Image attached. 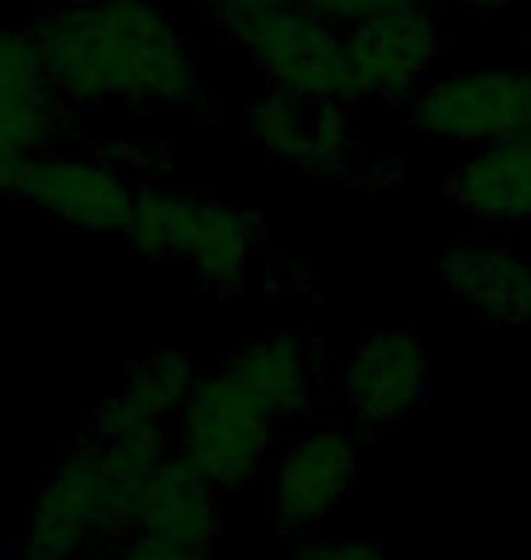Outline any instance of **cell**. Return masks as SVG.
<instances>
[{
    "instance_id": "1",
    "label": "cell",
    "mask_w": 531,
    "mask_h": 560,
    "mask_svg": "<svg viewBox=\"0 0 531 560\" xmlns=\"http://www.w3.org/2000/svg\"><path fill=\"white\" fill-rule=\"evenodd\" d=\"M33 37L66 103L189 106L200 95L194 48L153 0H59Z\"/></svg>"
},
{
    "instance_id": "2",
    "label": "cell",
    "mask_w": 531,
    "mask_h": 560,
    "mask_svg": "<svg viewBox=\"0 0 531 560\" xmlns=\"http://www.w3.org/2000/svg\"><path fill=\"white\" fill-rule=\"evenodd\" d=\"M124 237L150 259L189 262L215 291H236L263 244V222L226 200L142 189Z\"/></svg>"
},
{
    "instance_id": "3",
    "label": "cell",
    "mask_w": 531,
    "mask_h": 560,
    "mask_svg": "<svg viewBox=\"0 0 531 560\" xmlns=\"http://www.w3.org/2000/svg\"><path fill=\"white\" fill-rule=\"evenodd\" d=\"M219 19L269 88L313 98H349L346 30H338L335 22L299 4L226 11Z\"/></svg>"
},
{
    "instance_id": "4",
    "label": "cell",
    "mask_w": 531,
    "mask_h": 560,
    "mask_svg": "<svg viewBox=\"0 0 531 560\" xmlns=\"http://www.w3.org/2000/svg\"><path fill=\"white\" fill-rule=\"evenodd\" d=\"M113 535H128V499L95 441H81L44 480L19 539V557L70 560L92 546H103Z\"/></svg>"
},
{
    "instance_id": "5",
    "label": "cell",
    "mask_w": 531,
    "mask_h": 560,
    "mask_svg": "<svg viewBox=\"0 0 531 560\" xmlns=\"http://www.w3.org/2000/svg\"><path fill=\"white\" fill-rule=\"evenodd\" d=\"M274 433L277 422L269 411L219 368L215 375L197 378L194 394L172 422V447L215 488H244L266 469Z\"/></svg>"
},
{
    "instance_id": "6",
    "label": "cell",
    "mask_w": 531,
    "mask_h": 560,
    "mask_svg": "<svg viewBox=\"0 0 531 560\" xmlns=\"http://www.w3.org/2000/svg\"><path fill=\"white\" fill-rule=\"evenodd\" d=\"M244 136L302 175L343 183L360 164V125L349 98L266 88L244 109Z\"/></svg>"
},
{
    "instance_id": "7",
    "label": "cell",
    "mask_w": 531,
    "mask_h": 560,
    "mask_svg": "<svg viewBox=\"0 0 531 560\" xmlns=\"http://www.w3.org/2000/svg\"><path fill=\"white\" fill-rule=\"evenodd\" d=\"M408 125L423 139L495 145L531 131V73L473 70L429 81L412 98Z\"/></svg>"
},
{
    "instance_id": "8",
    "label": "cell",
    "mask_w": 531,
    "mask_h": 560,
    "mask_svg": "<svg viewBox=\"0 0 531 560\" xmlns=\"http://www.w3.org/2000/svg\"><path fill=\"white\" fill-rule=\"evenodd\" d=\"M440 55L445 30L423 0H404L382 15L357 22L346 30L349 98H415L429 84Z\"/></svg>"
},
{
    "instance_id": "9",
    "label": "cell",
    "mask_w": 531,
    "mask_h": 560,
    "mask_svg": "<svg viewBox=\"0 0 531 560\" xmlns=\"http://www.w3.org/2000/svg\"><path fill=\"white\" fill-rule=\"evenodd\" d=\"M15 197L41 208L44 215L84 233H124L139 189L117 167L92 156L37 153L15 178Z\"/></svg>"
},
{
    "instance_id": "10",
    "label": "cell",
    "mask_w": 531,
    "mask_h": 560,
    "mask_svg": "<svg viewBox=\"0 0 531 560\" xmlns=\"http://www.w3.org/2000/svg\"><path fill=\"white\" fill-rule=\"evenodd\" d=\"M429 357L419 331L382 328L354 346L343 364L346 408L368 430H393L423 408Z\"/></svg>"
},
{
    "instance_id": "11",
    "label": "cell",
    "mask_w": 531,
    "mask_h": 560,
    "mask_svg": "<svg viewBox=\"0 0 531 560\" xmlns=\"http://www.w3.org/2000/svg\"><path fill=\"white\" fill-rule=\"evenodd\" d=\"M357 474V441L338 425H307L277 455L269 488L280 528L307 532L332 517Z\"/></svg>"
},
{
    "instance_id": "12",
    "label": "cell",
    "mask_w": 531,
    "mask_h": 560,
    "mask_svg": "<svg viewBox=\"0 0 531 560\" xmlns=\"http://www.w3.org/2000/svg\"><path fill=\"white\" fill-rule=\"evenodd\" d=\"M128 535L211 550L219 535V488L172 447L135 495Z\"/></svg>"
},
{
    "instance_id": "13",
    "label": "cell",
    "mask_w": 531,
    "mask_h": 560,
    "mask_svg": "<svg viewBox=\"0 0 531 560\" xmlns=\"http://www.w3.org/2000/svg\"><path fill=\"white\" fill-rule=\"evenodd\" d=\"M440 284L473 317L524 328L531 324V259L503 244H451L437 262Z\"/></svg>"
},
{
    "instance_id": "14",
    "label": "cell",
    "mask_w": 531,
    "mask_h": 560,
    "mask_svg": "<svg viewBox=\"0 0 531 560\" xmlns=\"http://www.w3.org/2000/svg\"><path fill=\"white\" fill-rule=\"evenodd\" d=\"M448 197L466 215L492 222V226L531 222V131L481 145L448 178Z\"/></svg>"
},
{
    "instance_id": "15",
    "label": "cell",
    "mask_w": 531,
    "mask_h": 560,
    "mask_svg": "<svg viewBox=\"0 0 531 560\" xmlns=\"http://www.w3.org/2000/svg\"><path fill=\"white\" fill-rule=\"evenodd\" d=\"M277 425L307 416L313 405V361L291 331H269L222 364Z\"/></svg>"
},
{
    "instance_id": "16",
    "label": "cell",
    "mask_w": 531,
    "mask_h": 560,
    "mask_svg": "<svg viewBox=\"0 0 531 560\" xmlns=\"http://www.w3.org/2000/svg\"><path fill=\"white\" fill-rule=\"evenodd\" d=\"M197 378V364L189 353L168 350L146 357L131 372L128 386L117 397H109L103 408H95L92 425H168L172 430Z\"/></svg>"
},
{
    "instance_id": "17",
    "label": "cell",
    "mask_w": 531,
    "mask_h": 560,
    "mask_svg": "<svg viewBox=\"0 0 531 560\" xmlns=\"http://www.w3.org/2000/svg\"><path fill=\"white\" fill-rule=\"evenodd\" d=\"M62 131V98L55 92L0 88V194L15 189L19 172Z\"/></svg>"
},
{
    "instance_id": "18",
    "label": "cell",
    "mask_w": 531,
    "mask_h": 560,
    "mask_svg": "<svg viewBox=\"0 0 531 560\" xmlns=\"http://www.w3.org/2000/svg\"><path fill=\"white\" fill-rule=\"evenodd\" d=\"M0 88H8V92H51L37 37L19 26H4V22H0Z\"/></svg>"
},
{
    "instance_id": "19",
    "label": "cell",
    "mask_w": 531,
    "mask_h": 560,
    "mask_svg": "<svg viewBox=\"0 0 531 560\" xmlns=\"http://www.w3.org/2000/svg\"><path fill=\"white\" fill-rule=\"evenodd\" d=\"M291 4L313 11L327 22H335L338 30H349L357 22H365L371 15H382V11L404 4V0H291Z\"/></svg>"
},
{
    "instance_id": "20",
    "label": "cell",
    "mask_w": 531,
    "mask_h": 560,
    "mask_svg": "<svg viewBox=\"0 0 531 560\" xmlns=\"http://www.w3.org/2000/svg\"><path fill=\"white\" fill-rule=\"evenodd\" d=\"M291 560H386L368 539H310Z\"/></svg>"
},
{
    "instance_id": "21",
    "label": "cell",
    "mask_w": 531,
    "mask_h": 560,
    "mask_svg": "<svg viewBox=\"0 0 531 560\" xmlns=\"http://www.w3.org/2000/svg\"><path fill=\"white\" fill-rule=\"evenodd\" d=\"M120 560H208V550H189V546L146 539V535H128Z\"/></svg>"
},
{
    "instance_id": "22",
    "label": "cell",
    "mask_w": 531,
    "mask_h": 560,
    "mask_svg": "<svg viewBox=\"0 0 531 560\" xmlns=\"http://www.w3.org/2000/svg\"><path fill=\"white\" fill-rule=\"evenodd\" d=\"M208 4L226 15V11H247V8H266V4H291V0H208Z\"/></svg>"
},
{
    "instance_id": "23",
    "label": "cell",
    "mask_w": 531,
    "mask_h": 560,
    "mask_svg": "<svg viewBox=\"0 0 531 560\" xmlns=\"http://www.w3.org/2000/svg\"><path fill=\"white\" fill-rule=\"evenodd\" d=\"M455 4L470 8V11H503V8H510L513 0H455Z\"/></svg>"
}]
</instances>
